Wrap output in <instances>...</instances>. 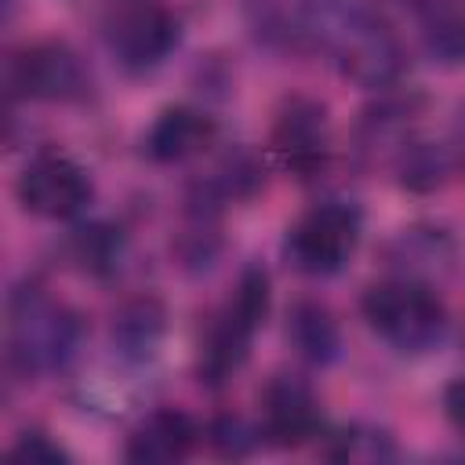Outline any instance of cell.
Masks as SVG:
<instances>
[{"label": "cell", "mask_w": 465, "mask_h": 465, "mask_svg": "<svg viewBox=\"0 0 465 465\" xmlns=\"http://www.w3.org/2000/svg\"><path fill=\"white\" fill-rule=\"evenodd\" d=\"M18 200L29 214L73 218L91 200V178L76 160L62 153H40L18 174Z\"/></svg>", "instance_id": "obj_7"}, {"label": "cell", "mask_w": 465, "mask_h": 465, "mask_svg": "<svg viewBox=\"0 0 465 465\" xmlns=\"http://www.w3.org/2000/svg\"><path fill=\"white\" fill-rule=\"evenodd\" d=\"M287 334L298 349L302 360H309L312 367H331L341 352V334H338V323L331 316L327 305L320 302H298L291 309V323H287Z\"/></svg>", "instance_id": "obj_14"}, {"label": "cell", "mask_w": 465, "mask_h": 465, "mask_svg": "<svg viewBox=\"0 0 465 465\" xmlns=\"http://www.w3.org/2000/svg\"><path fill=\"white\" fill-rule=\"evenodd\" d=\"M196 421L178 411V407H160L153 414H145L134 432L127 436L124 458L134 465H171V461H185L196 447Z\"/></svg>", "instance_id": "obj_11"}, {"label": "cell", "mask_w": 465, "mask_h": 465, "mask_svg": "<svg viewBox=\"0 0 465 465\" xmlns=\"http://www.w3.org/2000/svg\"><path fill=\"white\" fill-rule=\"evenodd\" d=\"M214 138V120L189 105L163 109L153 127L145 131V153L156 163H182L196 153H203Z\"/></svg>", "instance_id": "obj_12"}, {"label": "cell", "mask_w": 465, "mask_h": 465, "mask_svg": "<svg viewBox=\"0 0 465 465\" xmlns=\"http://www.w3.org/2000/svg\"><path fill=\"white\" fill-rule=\"evenodd\" d=\"M363 320L400 352H429L447 334V305L421 280H385L367 287Z\"/></svg>", "instance_id": "obj_3"}, {"label": "cell", "mask_w": 465, "mask_h": 465, "mask_svg": "<svg viewBox=\"0 0 465 465\" xmlns=\"http://www.w3.org/2000/svg\"><path fill=\"white\" fill-rule=\"evenodd\" d=\"M105 36L120 65L138 73L160 65L171 54V47L178 44V18L160 4H131L116 11Z\"/></svg>", "instance_id": "obj_9"}, {"label": "cell", "mask_w": 465, "mask_h": 465, "mask_svg": "<svg viewBox=\"0 0 465 465\" xmlns=\"http://www.w3.org/2000/svg\"><path fill=\"white\" fill-rule=\"evenodd\" d=\"M396 171H400V185L411 193H432L447 182V174L454 171V156L443 145L432 142H411L400 149L396 156Z\"/></svg>", "instance_id": "obj_15"}, {"label": "cell", "mask_w": 465, "mask_h": 465, "mask_svg": "<svg viewBox=\"0 0 465 465\" xmlns=\"http://www.w3.org/2000/svg\"><path fill=\"white\" fill-rule=\"evenodd\" d=\"M207 185H211L218 196L243 200V196H251V193L262 185V163L254 160V153L236 149V153H229V156L218 163V171H214V178H211Z\"/></svg>", "instance_id": "obj_18"}, {"label": "cell", "mask_w": 465, "mask_h": 465, "mask_svg": "<svg viewBox=\"0 0 465 465\" xmlns=\"http://www.w3.org/2000/svg\"><path fill=\"white\" fill-rule=\"evenodd\" d=\"M269 272L262 265H247L229 294V302L214 312V320L203 331L200 341V360H196V374L207 385H222L225 378H232L251 349L254 331L265 323L269 316Z\"/></svg>", "instance_id": "obj_1"}, {"label": "cell", "mask_w": 465, "mask_h": 465, "mask_svg": "<svg viewBox=\"0 0 465 465\" xmlns=\"http://www.w3.org/2000/svg\"><path fill=\"white\" fill-rule=\"evenodd\" d=\"M163 305L153 294L131 298L113 316V345L127 360H149L163 338Z\"/></svg>", "instance_id": "obj_13"}, {"label": "cell", "mask_w": 465, "mask_h": 465, "mask_svg": "<svg viewBox=\"0 0 465 465\" xmlns=\"http://www.w3.org/2000/svg\"><path fill=\"white\" fill-rule=\"evenodd\" d=\"M360 243V211L352 203H316L287 229V262L305 276L338 272Z\"/></svg>", "instance_id": "obj_4"}, {"label": "cell", "mask_w": 465, "mask_h": 465, "mask_svg": "<svg viewBox=\"0 0 465 465\" xmlns=\"http://www.w3.org/2000/svg\"><path fill=\"white\" fill-rule=\"evenodd\" d=\"M84 338L80 316L54 302L40 287H25L11 298V363L29 374L62 371Z\"/></svg>", "instance_id": "obj_2"}, {"label": "cell", "mask_w": 465, "mask_h": 465, "mask_svg": "<svg viewBox=\"0 0 465 465\" xmlns=\"http://www.w3.org/2000/svg\"><path fill=\"white\" fill-rule=\"evenodd\" d=\"M258 436L262 432H254L240 414H218L207 429V443L222 458H247L258 447Z\"/></svg>", "instance_id": "obj_19"}, {"label": "cell", "mask_w": 465, "mask_h": 465, "mask_svg": "<svg viewBox=\"0 0 465 465\" xmlns=\"http://www.w3.org/2000/svg\"><path fill=\"white\" fill-rule=\"evenodd\" d=\"M11 458H22V461H33V465H58V461H69V454L40 429L25 432L15 447H11Z\"/></svg>", "instance_id": "obj_20"}, {"label": "cell", "mask_w": 465, "mask_h": 465, "mask_svg": "<svg viewBox=\"0 0 465 465\" xmlns=\"http://www.w3.org/2000/svg\"><path fill=\"white\" fill-rule=\"evenodd\" d=\"M73 258L80 262L84 272L105 276L116 269L120 258V236L109 225H84L73 232Z\"/></svg>", "instance_id": "obj_17"}, {"label": "cell", "mask_w": 465, "mask_h": 465, "mask_svg": "<svg viewBox=\"0 0 465 465\" xmlns=\"http://www.w3.org/2000/svg\"><path fill=\"white\" fill-rule=\"evenodd\" d=\"M334 54L341 62V69L367 84V87H385L400 76L403 69V51H400V40L389 33L385 22L356 11V15H341L334 22Z\"/></svg>", "instance_id": "obj_5"}, {"label": "cell", "mask_w": 465, "mask_h": 465, "mask_svg": "<svg viewBox=\"0 0 465 465\" xmlns=\"http://www.w3.org/2000/svg\"><path fill=\"white\" fill-rule=\"evenodd\" d=\"M272 153L280 156V163L298 174V178H312L323 171L327 156H331V127H327V105L309 98V94H291L283 98L276 120H272V134H269Z\"/></svg>", "instance_id": "obj_6"}, {"label": "cell", "mask_w": 465, "mask_h": 465, "mask_svg": "<svg viewBox=\"0 0 465 465\" xmlns=\"http://www.w3.org/2000/svg\"><path fill=\"white\" fill-rule=\"evenodd\" d=\"M320 432V407L302 378L276 374L262 389V436L276 447H302Z\"/></svg>", "instance_id": "obj_10"}, {"label": "cell", "mask_w": 465, "mask_h": 465, "mask_svg": "<svg viewBox=\"0 0 465 465\" xmlns=\"http://www.w3.org/2000/svg\"><path fill=\"white\" fill-rule=\"evenodd\" d=\"M389 258L403 269V280H418L421 265L425 269H440L450 258V240L440 229H403L392 240Z\"/></svg>", "instance_id": "obj_16"}, {"label": "cell", "mask_w": 465, "mask_h": 465, "mask_svg": "<svg viewBox=\"0 0 465 465\" xmlns=\"http://www.w3.org/2000/svg\"><path fill=\"white\" fill-rule=\"evenodd\" d=\"M443 411H447V418L465 432V378H458V381H450V385L443 389Z\"/></svg>", "instance_id": "obj_21"}, {"label": "cell", "mask_w": 465, "mask_h": 465, "mask_svg": "<svg viewBox=\"0 0 465 465\" xmlns=\"http://www.w3.org/2000/svg\"><path fill=\"white\" fill-rule=\"evenodd\" d=\"M11 87L22 91L25 98L40 102H73L87 91V73L84 62L76 58L73 47L58 40L33 44L11 58Z\"/></svg>", "instance_id": "obj_8"}]
</instances>
